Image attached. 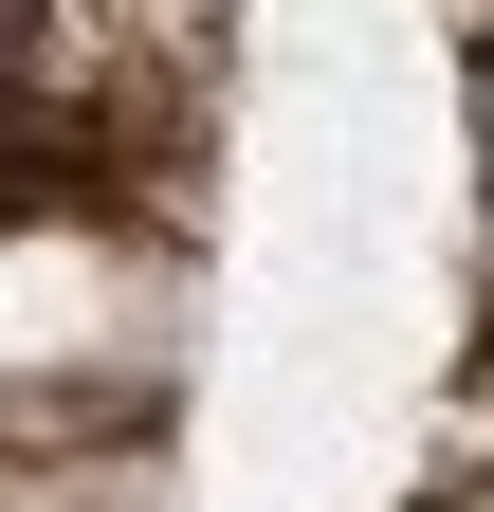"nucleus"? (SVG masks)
Listing matches in <instances>:
<instances>
[{
  "mask_svg": "<svg viewBox=\"0 0 494 512\" xmlns=\"http://www.w3.org/2000/svg\"><path fill=\"white\" fill-rule=\"evenodd\" d=\"M183 330V275L92 220H55L0 256V421H92V403H147Z\"/></svg>",
  "mask_w": 494,
  "mask_h": 512,
  "instance_id": "nucleus-1",
  "label": "nucleus"
},
{
  "mask_svg": "<svg viewBox=\"0 0 494 512\" xmlns=\"http://www.w3.org/2000/svg\"><path fill=\"white\" fill-rule=\"evenodd\" d=\"M476 147H494V74H476Z\"/></svg>",
  "mask_w": 494,
  "mask_h": 512,
  "instance_id": "nucleus-2",
  "label": "nucleus"
}]
</instances>
